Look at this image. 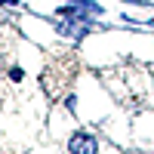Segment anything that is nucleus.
Instances as JSON below:
<instances>
[{
	"instance_id": "1",
	"label": "nucleus",
	"mask_w": 154,
	"mask_h": 154,
	"mask_svg": "<svg viewBox=\"0 0 154 154\" xmlns=\"http://www.w3.org/2000/svg\"><path fill=\"white\" fill-rule=\"evenodd\" d=\"M71 77H74V59H71V56H59L53 65L40 74V83L46 86V93L56 99L62 89L71 83Z\"/></svg>"
},
{
	"instance_id": "3",
	"label": "nucleus",
	"mask_w": 154,
	"mask_h": 154,
	"mask_svg": "<svg viewBox=\"0 0 154 154\" xmlns=\"http://www.w3.org/2000/svg\"><path fill=\"white\" fill-rule=\"evenodd\" d=\"M0 3H9V6H12V3H16V0H0Z\"/></svg>"
},
{
	"instance_id": "2",
	"label": "nucleus",
	"mask_w": 154,
	"mask_h": 154,
	"mask_svg": "<svg viewBox=\"0 0 154 154\" xmlns=\"http://www.w3.org/2000/svg\"><path fill=\"white\" fill-rule=\"evenodd\" d=\"M68 148H71L74 154H93V151H96V139L89 136V133H74V136L68 139Z\"/></svg>"
}]
</instances>
